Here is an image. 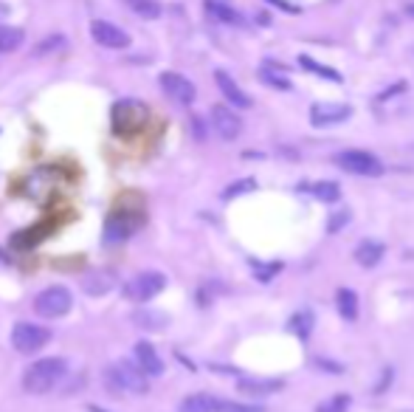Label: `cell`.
Instances as JSON below:
<instances>
[{
    "label": "cell",
    "mask_w": 414,
    "mask_h": 412,
    "mask_svg": "<svg viewBox=\"0 0 414 412\" xmlns=\"http://www.w3.org/2000/svg\"><path fill=\"white\" fill-rule=\"evenodd\" d=\"M102 381H105L107 392H110V395H116V398H121L124 392L144 395V392L150 390L147 373H144L141 367H138V362L132 365V362H127V359H121V362H116V365L105 367Z\"/></svg>",
    "instance_id": "1"
},
{
    "label": "cell",
    "mask_w": 414,
    "mask_h": 412,
    "mask_svg": "<svg viewBox=\"0 0 414 412\" xmlns=\"http://www.w3.org/2000/svg\"><path fill=\"white\" fill-rule=\"evenodd\" d=\"M65 376V362L62 359H40L26 367L23 373V390L31 395H43L54 390Z\"/></svg>",
    "instance_id": "2"
},
{
    "label": "cell",
    "mask_w": 414,
    "mask_h": 412,
    "mask_svg": "<svg viewBox=\"0 0 414 412\" xmlns=\"http://www.w3.org/2000/svg\"><path fill=\"white\" fill-rule=\"evenodd\" d=\"M71 305H74V297L65 286H51L45 291H40L37 300H34V311L43 319H59V316H65L68 311H71Z\"/></svg>",
    "instance_id": "3"
},
{
    "label": "cell",
    "mask_w": 414,
    "mask_h": 412,
    "mask_svg": "<svg viewBox=\"0 0 414 412\" xmlns=\"http://www.w3.org/2000/svg\"><path fill=\"white\" fill-rule=\"evenodd\" d=\"M51 339V330L45 325H34V322H17L15 330H12V348L23 356L29 353H37L40 348L48 345Z\"/></svg>",
    "instance_id": "4"
},
{
    "label": "cell",
    "mask_w": 414,
    "mask_h": 412,
    "mask_svg": "<svg viewBox=\"0 0 414 412\" xmlns=\"http://www.w3.org/2000/svg\"><path fill=\"white\" fill-rule=\"evenodd\" d=\"M164 286H167V277L161 271H141L124 286V297L130 302H150L164 291Z\"/></svg>",
    "instance_id": "5"
},
{
    "label": "cell",
    "mask_w": 414,
    "mask_h": 412,
    "mask_svg": "<svg viewBox=\"0 0 414 412\" xmlns=\"http://www.w3.org/2000/svg\"><path fill=\"white\" fill-rule=\"evenodd\" d=\"M335 164L344 170V172H353V175H383V164L367 153V150H344V153H335Z\"/></svg>",
    "instance_id": "6"
},
{
    "label": "cell",
    "mask_w": 414,
    "mask_h": 412,
    "mask_svg": "<svg viewBox=\"0 0 414 412\" xmlns=\"http://www.w3.org/2000/svg\"><path fill=\"white\" fill-rule=\"evenodd\" d=\"M147 122V110L138 102H118L113 108V130L118 135H135Z\"/></svg>",
    "instance_id": "7"
},
{
    "label": "cell",
    "mask_w": 414,
    "mask_h": 412,
    "mask_svg": "<svg viewBox=\"0 0 414 412\" xmlns=\"http://www.w3.org/2000/svg\"><path fill=\"white\" fill-rule=\"evenodd\" d=\"M144 223V218L141 215H135V212H121V209H116L110 218H107V226H105V240L107 243H121V240H127L138 226Z\"/></svg>",
    "instance_id": "8"
},
{
    "label": "cell",
    "mask_w": 414,
    "mask_h": 412,
    "mask_svg": "<svg viewBox=\"0 0 414 412\" xmlns=\"http://www.w3.org/2000/svg\"><path fill=\"white\" fill-rule=\"evenodd\" d=\"M350 116H353V108L341 102H319L310 108V122L316 127H332V124L347 122Z\"/></svg>",
    "instance_id": "9"
},
{
    "label": "cell",
    "mask_w": 414,
    "mask_h": 412,
    "mask_svg": "<svg viewBox=\"0 0 414 412\" xmlns=\"http://www.w3.org/2000/svg\"><path fill=\"white\" fill-rule=\"evenodd\" d=\"M161 88H164V94H167L169 99H175L178 105H192L194 96H197L194 85H192L183 74H175V71H164V74H161Z\"/></svg>",
    "instance_id": "10"
},
{
    "label": "cell",
    "mask_w": 414,
    "mask_h": 412,
    "mask_svg": "<svg viewBox=\"0 0 414 412\" xmlns=\"http://www.w3.org/2000/svg\"><path fill=\"white\" fill-rule=\"evenodd\" d=\"M212 127L217 130V135H220L223 142H234L237 135H240V130H243V122H240V116L231 108L215 105L212 108Z\"/></svg>",
    "instance_id": "11"
},
{
    "label": "cell",
    "mask_w": 414,
    "mask_h": 412,
    "mask_svg": "<svg viewBox=\"0 0 414 412\" xmlns=\"http://www.w3.org/2000/svg\"><path fill=\"white\" fill-rule=\"evenodd\" d=\"M91 37H93L102 48H127V45H130V34L121 31L118 26L107 23V20H93V23H91Z\"/></svg>",
    "instance_id": "12"
},
{
    "label": "cell",
    "mask_w": 414,
    "mask_h": 412,
    "mask_svg": "<svg viewBox=\"0 0 414 412\" xmlns=\"http://www.w3.org/2000/svg\"><path fill=\"white\" fill-rule=\"evenodd\" d=\"M215 82H217V88H220V94L234 105V108H251V96L226 74V71H215Z\"/></svg>",
    "instance_id": "13"
},
{
    "label": "cell",
    "mask_w": 414,
    "mask_h": 412,
    "mask_svg": "<svg viewBox=\"0 0 414 412\" xmlns=\"http://www.w3.org/2000/svg\"><path fill=\"white\" fill-rule=\"evenodd\" d=\"M135 362L147 376H161L164 373V362H161L158 351L150 345V341H138L135 345Z\"/></svg>",
    "instance_id": "14"
},
{
    "label": "cell",
    "mask_w": 414,
    "mask_h": 412,
    "mask_svg": "<svg viewBox=\"0 0 414 412\" xmlns=\"http://www.w3.org/2000/svg\"><path fill=\"white\" fill-rule=\"evenodd\" d=\"M282 387H285L282 378H240V381H237V390H240V392L256 395V398L273 395V392H279Z\"/></svg>",
    "instance_id": "15"
},
{
    "label": "cell",
    "mask_w": 414,
    "mask_h": 412,
    "mask_svg": "<svg viewBox=\"0 0 414 412\" xmlns=\"http://www.w3.org/2000/svg\"><path fill=\"white\" fill-rule=\"evenodd\" d=\"M206 6V15L215 17L217 23H226V26H243V17L237 9H231L226 0H203Z\"/></svg>",
    "instance_id": "16"
},
{
    "label": "cell",
    "mask_w": 414,
    "mask_h": 412,
    "mask_svg": "<svg viewBox=\"0 0 414 412\" xmlns=\"http://www.w3.org/2000/svg\"><path fill=\"white\" fill-rule=\"evenodd\" d=\"M383 257H386V246L378 243V240H361L358 249H355V263L364 265V268H375Z\"/></svg>",
    "instance_id": "17"
},
{
    "label": "cell",
    "mask_w": 414,
    "mask_h": 412,
    "mask_svg": "<svg viewBox=\"0 0 414 412\" xmlns=\"http://www.w3.org/2000/svg\"><path fill=\"white\" fill-rule=\"evenodd\" d=\"M282 71H285V65H279V62H265L262 71H259V80H262L265 85L276 88V91H291V82H288V77H285Z\"/></svg>",
    "instance_id": "18"
},
{
    "label": "cell",
    "mask_w": 414,
    "mask_h": 412,
    "mask_svg": "<svg viewBox=\"0 0 414 412\" xmlns=\"http://www.w3.org/2000/svg\"><path fill=\"white\" fill-rule=\"evenodd\" d=\"M335 302H338V314H341L344 322H355L358 319V294L353 288H338Z\"/></svg>",
    "instance_id": "19"
},
{
    "label": "cell",
    "mask_w": 414,
    "mask_h": 412,
    "mask_svg": "<svg viewBox=\"0 0 414 412\" xmlns=\"http://www.w3.org/2000/svg\"><path fill=\"white\" fill-rule=\"evenodd\" d=\"M113 286H116V277H113L110 271H93L88 280H82V288H85L88 294H93V297L107 294Z\"/></svg>",
    "instance_id": "20"
},
{
    "label": "cell",
    "mask_w": 414,
    "mask_h": 412,
    "mask_svg": "<svg viewBox=\"0 0 414 412\" xmlns=\"http://www.w3.org/2000/svg\"><path fill=\"white\" fill-rule=\"evenodd\" d=\"M178 412H217V398L206 395V392H194V395L181 401Z\"/></svg>",
    "instance_id": "21"
},
{
    "label": "cell",
    "mask_w": 414,
    "mask_h": 412,
    "mask_svg": "<svg viewBox=\"0 0 414 412\" xmlns=\"http://www.w3.org/2000/svg\"><path fill=\"white\" fill-rule=\"evenodd\" d=\"M299 65L305 68V71H310V74L321 77V80H330V82H344V77L335 71V68L321 65V62H316V59H313V57H307V54H302V57H299Z\"/></svg>",
    "instance_id": "22"
},
{
    "label": "cell",
    "mask_w": 414,
    "mask_h": 412,
    "mask_svg": "<svg viewBox=\"0 0 414 412\" xmlns=\"http://www.w3.org/2000/svg\"><path fill=\"white\" fill-rule=\"evenodd\" d=\"M124 6L135 12L141 20H158L161 17V3L158 0H124Z\"/></svg>",
    "instance_id": "23"
},
{
    "label": "cell",
    "mask_w": 414,
    "mask_h": 412,
    "mask_svg": "<svg viewBox=\"0 0 414 412\" xmlns=\"http://www.w3.org/2000/svg\"><path fill=\"white\" fill-rule=\"evenodd\" d=\"M26 34L23 29H15V26H0V54H12L23 45Z\"/></svg>",
    "instance_id": "24"
},
{
    "label": "cell",
    "mask_w": 414,
    "mask_h": 412,
    "mask_svg": "<svg viewBox=\"0 0 414 412\" xmlns=\"http://www.w3.org/2000/svg\"><path fill=\"white\" fill-rule=\"evenodd\" d=\"M313 322H316V319H313V314H310V311H299V314H293V316H291V322H288V325H291V333H293V336H299V339L305 341V339L313 333Z\"/></svg>",
    "instance_id": "25"
},
{
    "label": "cell",
    "mask_w": 414,
    "mask_h": 412,
    "mask_svg": "<svg viewBox=\"0 0 414 412\" xmlns=\"http://www.w3.org/2000/svg\"><path fill=\"white\" fill-rule=\"evenodd\" d=\"M310 192H313V198L321 200V203H335V200L341 198V186H338L335 181H319V184L310 186Z\"/></svg>",
    "instance_id": "26"
},
{
    "label": "cell",
    "mask_w": 414,
    "mask_h": 412,
    "mask_svg": "<svg viewBox=\"0 0 414 412\" xmlns=\"http://www.w3.org/2000/svg\"><path fill=\"white\" fill-rule=\"evenodd\" d=\"M132 319L141 325V328H147V330H161V328H167V314H158V311H138Z\"/></svg>",
    "instance_id": "27"
},
{
    "label": "cell",
    "mask_w": 414,
    "mask_h": 412,
    "mask_svg": "<svg viewBox=\"0 0 414 412\" xmlns=\"http://www.w3.org/2000/svg\"><path fill=\"white\" fill-rule=\"evenodd\" d=\"M251 268H254V274H256V280L259 283H270L276 274L282 271V263H268V265H259V263H251Z\"/></svg>",
    "instance_id": "28"
},
{
    "label": "cell",
    "mask_w": 414,
    "mask_h": 412,
    "mask_svg": "<svg viewBox=\"0 0 414 412\" xmlns=\"http://www.w3.org/2000/svg\"><path fill=\"white\" fill-rule=\"evenodd\" d=\"M347 409H350V395H335L316 406V412H347Z\"/></svg>",
    "instance_id": "29"
},
{
    "label": "cell",
    "mask_w": 414,
    "mask_h": 412,
    "mask_svg": "<svg viewBox=\"0 0 414 412\" xmlns=\"http://www.w3.org/2000/svg\"><path fill=\"white\" fill-rule=\"evenodd\" d=\"M350 221H353V212H350V209H338V212L330 215V221H327V232L335 235V232H341L344 226H347Z\"/></svg>",
    "instance_id": "30"
},
{
    "label": "cell",
    "mask_w": 414,
    "mask_h": 412,
    "mask_svg": "<svg viewBox=\"0 0 414 412\" xmlns=\"http://www.w3.org/2000/svg\"><path fill=\"white\" fill-rule=\"evenodd\" d=\"M217 412H265L254 404H237V401H217Z\"/></svg>",
    "instance_id": "31"
},
{
    "label": "cell",
    "mask_w": 414,
    "mask_h": 412,
    "mask_svg": "<svg viewBox=\"0 0 414 412\" xmlns=\"http://www.w3.org/2000/svg\"><path fill=\"white\" fill-rule=\"evenodd\" d=\"M256 186V181L254 178H243V181H237V184H231L226 192H223V198L229 200V198H237V195H243V192H251Z\"/></svg>",
    "instance_id": "32"
},
{
    "label": "cell",
    "mask_w": 414,
    "mask_h": 412,
    "mask_svg": "<svg viewBox=\"0 0 414 412\" xmlns=\"http://www.w3.org/2000/svg\"><path fill=\"white\" fill-rule=\"evenodd\" d=\"M62 43H65V37H48V40L43 43V45H37V48H34V54H37V57H40V54H48V51L59 48Z\"/></svg>",
    "instance_id": "33"
},
{
    "label": "cell",
    "mask_w": 414,
    "mask_h": 412,
    "mask_svg": "<svg viewBox=\"0 0 414 412\" xmlns=\"http://www.w3.org/2000/svg\"><path fill=\"white\" fill-rule=\"evenodd\" d=\"M392 378H394V373H392V367H383V373H381V381L375 384V395H381L389 384H392Z\"/></svg>",
    "instance_id": "34"
},
{
    "label": "cell",
    "mask_w": 414,
    "mask_h": 412,
    "mask_svg": "<svg viewBox=\"0 0 414 412\" xmlns=\"http://www.w3.org/2000/svg\"><path fill=\"white\" fill-rule=\"evenodd\" d=\"M316 367H327V373H332V376L344 373V367H341V365H335V362H327V359H316Z\"/></svg>",
    "instance_id": "35"
},
{
    "label": "cell",
    "mask_w": 414,
    "mask_h": 412,
    "mask_svg": "<svg viewBox=\"0 0 414 412\" xmlns=\"http://www.w3.org/2000/svg\"><path fill=\"white\" fill-rule=\"evenodd\" d=\"M268 3L276 6V9H282V12H288V15H296V12H299L293 3H288V0H268Z\"/></svg>",
    "instance_id": "36"
},
{
    "label": "cell",
    "mask_w": 414,
    "mask_h": 412,
    "mask_svg": "<svg viewBox=\"0 0 414 412\" xmlns=\"http://www.w3.org/2000/svg\"><path fill=\"white\" fill-rule=\"evenodd\" d=\"M406 15H408V17H414V3H408V6H406Z\"/></svg>",
    "instance_id": "37"
},
{
    "label": "cell",
    "mask_w": 414,
    "mask_h": 412,
    "mask_svg": "<svg viewBox=\"0 0 414 412\" xmlns=\"http://www.w3.org/2000/svg\"><path fill=\"white\" fill-rule=\"evenodd\" d=\"M6 15H9V9H6L3 3H0V17H6Z\"/></svg>",
    "instance_id": "38"
}]
</instances>
